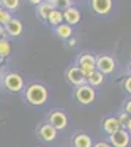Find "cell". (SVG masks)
Masks as SVG:
<instances>
[{
    "instance_id": "obj_20",
    "label": "cell",
    "mask_w": 131,
    "mask_h": 147,
    "mask_svg": "<svg viewBox=\"0 0 131 147\" xmlns=\"http://www.w3.org/2000/svg\"><path fill=\"white\" fill-rule=\"evenodd\" d=\"M19 3H21V0H0V5H2L3 7H6L7 10H10V12L18 10Z\"/></svg>"
},
{
    "instance_id": "obj_28",
    "label": "cell",
    "mask_w": 131,
    "mask_h": 147,
    "mask_svg": "<svg viewBox=\"0 0 131 147\" xmlns=\"http://www.w3.org/2000/svg\"><path fill=\"white\" fill-rule=\"evenodd\" d=\"M28 2H30L31 5H34V6H38L41 2H44V0H28Z\"/></svg>"
},
{
    "instance_id": "obj_16",
    "label": "cell",
    "mask_w": 131,
    "mask_h": 147,
    "mask_svg": "<svg viewBox=\"0 0 131 147\" xmlns=\"http://www.w3.org/2000/svg\"><path fill=\"white\" fill-rule=\"evenodd\" d=\"M62 22H65V19H63V10H59V9L55 7V9L50 12V13H49V18H47V24L55 28V27L59 25V24H62Z\"/></svg>"
},
{
    "instance_id": "obj_15",
    "label": "cell",
    "mask_w": 131,
    "mask_h": 147,
    "mask_svg": "<svg viewBox=\"0 0 131 147\" xmlns=\"http://www.w3.org/2000/svg\"><path fill=\"white\" fill-rule=\"evenodd\" d=\"M55 9V5L53 3H50V2H41L38 6H37V16H38V19L40 21H43V22H47V18H49V13Z\"/></svg>"
},
{
    "instance_id": "obj_2",
    "label": "cell",
    "mask_w": 131,
    "mask_h": 147,
    "mask_svg": "<svg viewBox=\"0 0 131 147\" xmlns=\"http://www.w3.org/2000/svg\"><path fill=\"white\" fill-rule=\"evenodd\" d=\"M2 84H3L5 90H7L9 93H21L25 88V81H24V78L18 72H12V71L6 72L3 75Z\"/></svg>"
},
{
    "instance_id": "obj_30",
    "label": "cell",
    "mask_w": 131,
    "mask_h": 147,
    "mask_svg": "<svg viewBox=\"0 0 131 147\" xmlns=\"http://www.w3.org/2000/svg\"><path fill=\"white\" fill-rule=\"evenodd\" d=\"M0 77H2V66H0Z\"/></svg>"
},
{
    "instance_id": "obj_12",
    "label": "cell",
    "mask_w": 131,
    "mask_h": 147,
    "mask_svg": "<svg viewBox=\"0 0 131 147\" xmlns=\"http://www.w3.org/2000/svg\"><path fill=\"white\" fill-rule=\"evenodd\" d=\"M38 136L43 141H53L57 136V129L53 125H50L49 122L47 124H41L38 127Z\"/></svg>"
},
{
    "instance_id": "obj_3",
    "label": "cell",
    "mask_w": 131,
    "mask_h": 147,
    "mask_svg": "<svg viewBox=\"0 0 131 147\" xmlns=\"http://www.w3.org/2000/svg\"><path fill=\"white\" fill-rule=\"evenodd\" d=\"M74 97L77 103L82 106H88L96 100V91H94V87H91L90 84H84V85H80V87H75Z\"/></svg>"
},
{
    "instance_id": "obj_31",
    "label": "cell",
    "mask_w": 131,
    "mask_h": 147,
    "mask_svg": "<svg viewBox=\"0 0 131 147\" xmlns=\"http://www.w3.org/2000/svg\"><path fill=\"white\" fill-rule=\"evenodd\" d=\"M130 74H131V63H130Z\"/></svg>"
},
{
    "instance_id": "obj_17",
    "label": "cell",
    "mask_w": 131,
    "mask_h": 147,
    "mask_svg": "<svg viewBox=\"0 0 131 147\" xmlns=\"http://www.w3.org/2000/svg\"><path fill=\"white\" fill-rule=\"evenodd\" d=\"M72 144H74V147H93L91 138L84 132L77 134V136L74 137V140H72Z\"/></svg>"
},
{
    "instance_id": "obj_13",
    "label": "cell",
    "mask_w": 131,
    "mask_h": 147,
    "mask_svg": "<svg viewBox=\"0 0 131 147\" xmlns=\"http://www.w3.org/2000/svg\"><path fill=\"white\" fill-rule=\"evenodd\" d=\"M53 31H55V34H56L61 40H66V41L71 38V37H72V32H74L72 27H71L69 24H66V22L59 24L57 27L53 28Z\"/></svg>"
},
{
    "instance_id": "obj_5",
    "label": "cell",
    "mask_w": 131,
    "mask_h": 147,
    "mask_svg": "<svg viewBox=\"0 0 131 147\" xmlns=\"http://www.w3.org/2000/svg\"><path fill=\"white\" fill-rule=\"evenodd\" d=\"M65 78H66V81H68L71 85H74V87H80V85L87 84L86 75L82 74V71H81L77 65H71V66L66 68Z\"/></svg>"
},
{
    "instance_id": "obj_11",
    "label": "cell",
    "mask_w": 131,
    "mask_h": 147,
    "mask_svg": "<svg viewBox=\"0 0 131 147\" xmlns=\"http://www.w3.org/2000/svg\"><path fill=\"white\" fill-rule=\"evenodd\" d=\"M63 19H65L66 24H69L71 27L80 24V21H81V12H80V9L75 7V6H69L68 9L63 10Z\"/></svg>"
},
{
    "instance_id": "obj_6",
    "label": "cell",
    "mask_w": 131,
    "mask_h": 147,
    "mask_svg": "<svg viewBox=\"0 0 131 147\" xmlns=\"http://www.w3.org/2000/svg\"><path fill=\"white\" fill-rule=\"evenodd\" d=\"M96 69L105 74V75H109V74L115 72L116 62L111 55H99L96 56Z\"/></svg>"
},
{
    "instance_id": "obj_14",
    "label": "cell",
    "mask_w": 131,
    "mask_h": 147,
    "mask_svg": "<svg viewBox=\"0 0 131 147\" xmlns=\"http://www.w3.org/2000/svg\"><path fill=\"white\" fill-rule=\"evenodd\" d=\"M103 131L106 132V134H113V132H116L118 129H121L122 127H121V124H120V121H118V118L116 116H109V118H106L105 121H103Z\"/></svg>"
},
{
    "instance_id": "obj_4",
    "label": "cell",
    "mask_w": 131,
    "mask_h": 147,
    "mask_svg": "<svg viewBox=\"0 0 131 147\" xmlns=\"http://www.w3.org/2000/svg\"><path fill=\"white\" fill-rule=\"evenodd\" d=\"M75 65L82 71V74H84L86 78H87L88 75H91V74L96 71V55H93L90 52L81 53L77 57V63Z\"/></svg>"
},
{
    "instance_id": "obj_10",
    "label": "cell",
    "mask_w": 131,
    "mask_h": 147,
    "mask_svg": "<svg viewBox=\"0 0 131 147\" xmlns=\"http://www.w3.org/2000/svg\"><path fill=\"white\" fill-rule=\"evenodd\" d=\"M5 30H6V35H10V37H19L22 32H24V24L21 22V19L18 18H12L6 25H5Z\"/></svg>"
},
{
    "instance_id": "obj_7",
    "label": "cell",
    "mask_w": 131,
    "mask_h": 147,
    "mask_svg": "<svg viewBox=\"0 0 131 147\" xmlns=\"http://www.w3.org/2000/svg\"><path fill=\"white\" fill-rule=\"evenodd\" d=\"M90 9L99 16H106L113 9V0H90Z\"/></svg>"
},
{
    "instance_id": "obj_18",
    "label": "cell",
    "mask_w": 131,
    "mask_h": 147,
    "mask_svg": "<svg viewBox=\"0 0 131 147\" xmlns=\"http://www.w3.org/2000/svg\"><path fill=\"white\" fill-rule=\"evenodd\" d=\"M105 74H102L100 71H94L91 75H88L87 77V84H90L91 87H100V85H103V82H105Z\"/></svg>"
},
{
    "instance_id": "obj_29",
    "label": "cell",
    "mask_w": 131,
    "mask_h": 147,
    "mask_svg": "<svg viewBox=\"0 0 131 147\" xmlns=\"http://www.w3.org/2000/svg\"><path fill=\"white\" fill-rule=\"evenodd\" d=\"M125 129L130 132V136H131V118L128 119V122H127V125H125Z\"/></svg>"
},
{
    "instance_id": "obj_8",
    "label": "cell",
    "mask_w": 131,
    "mask_h": 147,
    "mask_svg": "<svg viewBox=\"0 0 131 147\" xmlns=\"http://www.w3.org/2000/svg\"><path fill=\"white\" fill-rule=\"evenodd\" d=\"M109 141H111L112 147H128V144H130V132L125 128H121L116 132L111 134Z\"/></svg>"
},
{
    "instance_id": "obj_24",
    "label": "cell",
    "mask_w": 131,
    "mask_h": 147,
    "mask_svg": "<svg viewBox=\"0 0 131 147\" xmlns=\"http://www.w3.org/2000/svg\"><path fill=\"white\" fill-rule=\"evenodd\" d=\"M122 87H124L125 93L131 96V74H130L128 77H125V78H124V81H122Z\"/></svg>"
},
{
    "instance_id": "obj_23",
    "label": "cell",
    "mask_w": 131,
    "mask_h": 147,
    "mask_svg": "<svg viewBox=\"0 0 131 147\" xmlns=\"http://www.w3.org/2000/svg\"><path fill=\"white\" fill-rule=\"evenodd\" d=\"M116 118H118V121H120V124H121V127H122V128H125V125H127V122H128V119H130L131 116H130V115H128V113L125 112V110H122V112H121L120 115H118Z\"/></svg>"
},
{
    "instance_id": "obj_19",
    "label": "cell",
    "mask_w": 131,
    "mask_h": 147,
    "mask_svg": "<svg viewBox=\"0 0 131 147\" xmlns=\"http://www.w3.org/2000/svg\"><path fill=\"white\" fill-rule=\"evenodd\" d=\"M10 53H12V44H10V41L6 38V37L0 38V59L7 57Z\"/></svg>"
},
{
    "instance_id": "obj_22",
    "label": "cell",
    "mask_w": 131,
    "mask_h": 147,
    "mask_svg": "<svg viewBox=\"0 0 131 147\" xmlns=\"http://www.w3.org/2000/svg\"><path fill=\"white\" fill-rule=\"evenodd\" d=\"M72 0H55L53 2V5H55V7L56 9H59V10H65V9H68L69 6H72Z\"/></svg>"
},
{
    "instance_id": "obj_1",
    "label": "cell",
    "mask_w": 131,
    "mask_h": 147,
    "mask_svg": "<svg viewBox=\"0 0 131 147\" xmlns=\"http://www.w3.org/2000/svg\"><path fill=\"white\" fill-rule=\"evenodd\" d=\"M24 99L31 106H43L49 100V90L43 84L31 82L28 87L24 90Z\"/></svg>"
},
{
    "instance_id": "obj_27",
    "label": "cell",
    "mask_w": 131,
    "mask_h": 147,
    "mask_svg": "<svg viewBox=\"0 0 131 147\" xmlns=\"http://www.w3.org/2000/svg\"><path fill=\"white\" fill-rule=\"evenodd\" d=\"M3 37H6V30H5V25L0 24V38H3Z\"/></svg>"
},
{
    "instance_id": "obj_9",
    "label": "cell",
    "mask_w": 131,
    "mask_h": 147,
    "mask_svg": "<svg viewBox=\"0 0 131 147\" xmlns=\"http://www.w3.org/2000/svg\"><path fill=\"white\" fill-rule=\"evenodd\" d=\"M49 124L53 125L56 129H65L68 125V116L63 110H52L49 113Z\"/></svg>"
},
{
    "instance_id": "obj_26",
    "label": "cell",
    "mask_w": 131,
    "mask_h": 147,
    "mask_svg": "<svg viewBox=\"0 0 131 147\" xmlns=\"http://www.w3.org/2000/svg\"><path fill=\"white\" fill-rule=\"evenodd\" d=\"M93 147H112V144H109V143H105V141H100V143H96Z\"/></svg>"
},
{
    "instance_id": "obj_32",
    "label": "cell",
    "mask_w": 131,
    "mask_h": 147,
    "mask_svg": "<svg viewBox=\"0 0 131 147\" xmlns=\"http://www.w3.org/2000/svg\"><path fill=\"white\" fill-rule=\"evenodd\" d=\"M72 2H80V0H72Z\"/></svg>"
},
{
    "instance_id": "obj_21",
    "label": "cell",
    "mask_w": 131,
    "mask_h": 147,
    "mask_svg": "<svg viewBox=\"0 0 131 147\" xmlns=\"http://www.w3.org/2000/svg\"><path fill=\"white\" fill-rule=\"evenodd\" d=\"M12 18H14V16H12V12L0 5V24H2V25H6Z\"/></svg>"
},
{
    "instance_id": "obj_25",
    "label": "cell",
    "mask_w": 131,
    "mask_h": 147,
    "mask_svg": "<svg viewBox=\"0 0 131 147\" xmlns=\"http://www.w3.org/2000/svg\"><path fill=\"white\" fill-rule=\"evenodd\" d=\"M124 110L131 116V99H128V100L124 102Z\"/></svg>"
}]
</instances>
